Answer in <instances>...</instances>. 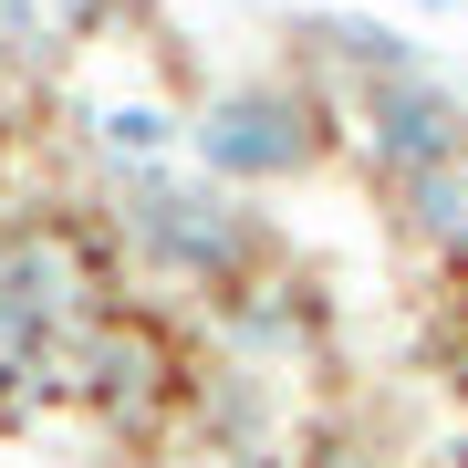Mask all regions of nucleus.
Masks as SVG:
<instances>
[{"mask_svg": "<svg viewBox=\"0 0 468 468\" xmlns=\"http://www.w3.org/2000/svg\"><path fill=\"white\" fill-rule=\"evenodd\" d=\"M104 229H115V250L146 271V282H177V292H239L250 271H271V218L250 198H229V187L208 177H115L104 187Z\"/></svg>", "mask_w": 468, "mask_h": 468, "instance_id": "nucleus-1", "label": "nucleus"}, {"mask_svg": "<svg viewBox=\"0 0 468 468\" xmlns=\"http://www.w3.org/2000/svg\"><path fill=\"white\" fill-rule=\"evenodd\" d=\"M187 156H198L208 187L250 198V187H302L334 156V104L292 73H239L187 104Z\"/></svg>", "mask_w": 468, "mask_h": 468, "instance_id": "nucleus-2", "label": "nucleus"}, {"mask_svg": "<svg viewBox=\"0 0 468 468\" xmlns=\"http://www.w3.org/2000/svg\"><path fill=\"white\" fill-rule=\"evenodd\" d=\"M94 313H104L94 239L73 218H0V334L32 354H63Z\"/></svg>", "mask_w": 468, "mask_h": 468, "instance_id": "nucleus-3", "label": "nucleus"}, {"mask_svg": "<svg viewBox=\"0 0 468 468\" xmlns=\"http://www.w3.org/2000/svg\"><path fill=\"white\" fill-rule=\"evenodd\" d=\"M52 385H63L73 406H94L104 427H156V417L177 406V354H167V334H156V323L94 313L84 334L52 354Z\"/></svg>", "mask_w": 468, "mask_h": 468, "instance_id": "nucleus-4", "label": "nucleus"}, {"mask_svg": "<svg viewBox=\"0 0 468 468\" xmlns=\"http://www.w3.org/2000/svg\"><path fill=\"white\" fill-rule=\"evenodd\" d=\"M354 146H365V167L385 187L427 177V167H458L468 156V94H448L437 73H385V84L354 94Z\"/></svg>", "mask_w": 468, "mask_h": 468, "instance_id": "nucleus-5", "label": "nucleus"}, {"mask_svg": "<svg viewBox=\"0 0 468 468\" xmlns=\"http://www.w3.org/2000/svg\"><path fill=\"white\" fill-rule=\"evenodd\" d=\"M218 334H229L239 365L261 354V375H271V365H302V354L323 344V302H313V282H292V271L271 261L239 292H218Z\"/></svg>", "mask_w": 468, "mask_h": 468, "instance_id": "nucleus-6", "label": "nucleus"}, {"mask_svg": "<svg viewBox=\"0 0 468 468\" xmlns=\"http://www.w3.org/2000/svg\"><path fill=\"white\" fill-rule=\"evenodd\" d=\"M84 146H94L104 187H115V177H156V167H177L187 115H177V104H156V94H115V104H94V115H84Z\"/></svg>", "mask_w": 468, "mask_h": 468, "instance_id": "nucleus-7", "label": "nucleus"}, {"mask_svg": "<svg viewBox=\"0 0 468 468\" xmlns=\"http://www.w3.org/2000/svg\"><path fill=\"white\" fill-rule=\"evenodd\" d=\"M396 229L417 239V250H437V261H468V156L396 187Z\"/></svg>", "mask_w": 468, "mask_h": 468, "instance_id": "nucleus-8", "label": "nucleus"}, {"mask_svg": "<svg viewBox=\"0 0 468 468\" xmlns=\"http://www.w3.org/2000/svg\"><path fill=\"white\" fill-rule=\"evenodd\" d=\"M292 42H313V63L354 73V94H365V84H385V73H417V52L385 32V21H344V11H323V21H302Z\"/></svg>", "mask_w": 468, "mask_h": 468, "instance_id": "nucleus-9", "label": "nucleus"}, {"mask_svg": "<svg viewBox=\"0 0 468 468\" xmlns=\"http://www.w3.org/2000/svg\"><path fill=\"white\" fill-rule=\"evenodd\" d=\"M292 468H385L375 448H354V437H323V448H302Z\"/></svg>", "mask_w": 468, "mask_h": 468, "instance_id": "nucleus-10", "label": "nucleus"}]
</instances>
